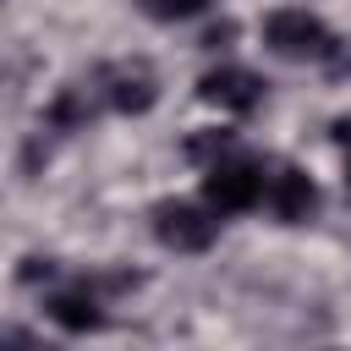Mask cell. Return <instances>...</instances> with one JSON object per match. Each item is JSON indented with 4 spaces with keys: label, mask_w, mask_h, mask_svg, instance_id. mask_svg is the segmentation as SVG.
Returning a JSON list of instances; mask_svg holds the SVG:
<instances>
[{
    "label": "cell",
    "mask_w": 351,
    "mask_h": 351,
    "mask_svg": "<svg viewBox=\"0 0 351 351\" xmlns=\"http://www.w3.org/2000/svg\"><path fill=\"white\" fill-rule=\"evenodd\" d=\"M263 44H269L280 60H324V55H335V33H329L313 11H269Z\"/></svg>",
    "instance_id": "6da1fadb"
},
{
    "label": "cell",
    "mask_w": 351,
    "mask_h": 351,
    "mask_svg": "<svg viewBox=\"0 0 351 351\" xmlns=\"http://www.w3.org/2000/svg\"><path fill=\"white\" fill-rule=\"evenodd\" d=\"M263 192H269L263 170H258L252 159H236V154L214 159L208 176H203V197H208V208H219V214H241V208H252Z\"/></svg>",
    "instance_id": "7a4b0ae2"
},
{
    "label": "cell",
    "mask_w": 351,
    "mask_h": 351,
    "mask_svg": "<svg viewBox=\"0 0 351 351\" xmlns=\"http://www.w3.org/2000/svg\"><path fill=\"white\" fill-rule=\"evenodd\" d=\"M214 219H208V208H197V203H181V197H165L159 208H154V236L165 241V247H176V252H203L208 241H214Z\"/></svg>",
    "instance_id": "3957f363"
},
{
    "label": "cell",
    "mask_w": 351,
    "mask_h": 351,
    "mask_svg": "<svg viewBox=\"0 0 351 351\" xmlns=\"http://www.w3.org/2000/svg\"><path fill=\"white\" fill-rule=\"evenodd\" d=\"M99 99H104L110 110L143 115V110L159 99V82H154V71H148L143 60H115V66L99 71Z\"/></svg>",
    "instance_id": "277c9868"
},
{
    "label": "cell",
    "mask_w": 351,
    "mask_h": 351,
    "mask_svg": "<svg viewBox=\"0 0 351 351\" xmlns=\"http://www.w3.org/2000/svg\"><path fill=\"white\" fill-rule=\"evenodd\" d=\"M197 93H203L208 104L230 110V115H247V110H258V99H263V82H258L247 66H219V71H208V77L197 82Z\"/></svg>",
    "instance_id": "5b68a950"
},
{
    "label": "cell",
    "mask_w": 351,
    "mask_h": 351,
    "mask_svg": "<svg viewBox=\"0 0 351 351\" xmlns=\"http://www.w3.org/2000/svg\"><path fill=\"white\" fill-rule=\"evenodd\" d=\"M263 197H269V208H274L285 225H302V219L318 208V186H313V176H307V170H291V165L269 176V192H263Z\"/></svg>",
    "instance_id": "8992f818"
},
{
    "label": "cell",
    "mask_w": 351,
    "mask_h": 351,
    "mask_svg": "<svg viewBox=\"0 0 351 351\" xmlns=\"http://www.w3.org/2000/svg\"><path fill=\"white\" fill-rule=\"evenodd\" d=\"M49 318L71 335H88V329L104 324V307H99L93 291H60V296H49Z\"/></svg>",
    "instance_id": "52a82bcc"
},
{
    "label": "cell",
    "mask_w": 351,
    "mask_h": 351,
    "mask_svg": "<svg viewBox=\"0 0 351 351\" xmlns=\"http://www.w3.org/2000/svg\"><path fill=\"white\" fill-rule=\"evenodd\" d=\"M148 16H159V22H176V16H192V11H203L208 0H137Z\"/></svg>",
    "instance_id": "ba28073f"
},
{
    "label": "cell",
    "mask_w": 351,
    "mask_h": 351,
    "mask_svg": "<svg viewBox=\"0 0 351 351\" xmlns=\"http://www.w3.org/2000/svg\"><path fill=\"white\" fill-rule=\"evenodd\" d=\"M5 351H49V346H38L27 329H5Z\"/></svg>",
    "instance_id": "9c48e42d"
},
{
    "label": "cell",
    "mask_w": 351,
    "mask_h": 351,
    "mask_svg": "<svg viewBox=\"0 0 351 351\" xmlns=\"http://www.w3.org/2000/svg\"><path fill=\"white\" fill-rule=\"evenodd\" d=\"M335 143L346 148V181H351V121H335Z\"/></svg>",
    "instance_id": "30bf717a"
}]
</instances>
